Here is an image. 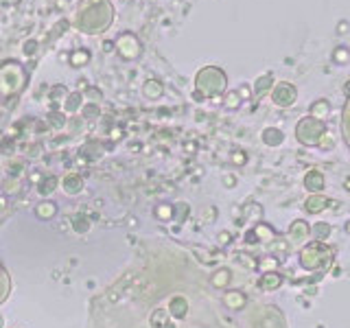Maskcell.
<instances>
[{
    "instance_id": "6da1fadb",
    "label": "cell",
    "mask_w": 350,
    "mask_h": 328,
    "mask_svg": "<svg viewBox=\"0 0 350 328\" xmlns=\"http://www.w3.org/2000/svg\"><path fill=\"white\" fill-rule=\"evenodd\" d=\"M37 215H40L42 219L55 217V204H53V201H44V204H40V206H37Z\"/></svg>"
}]
</instances>
